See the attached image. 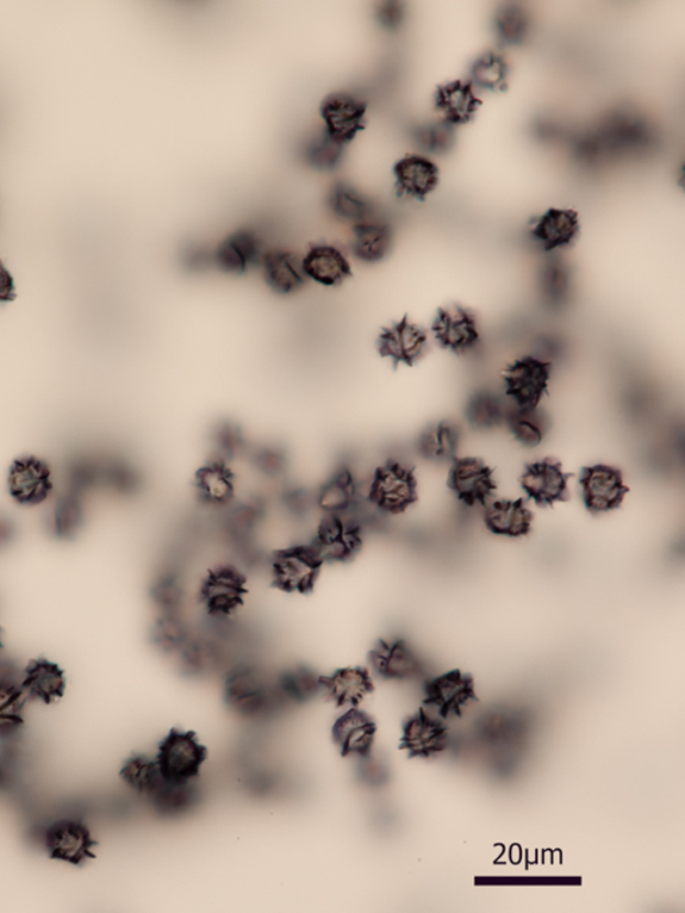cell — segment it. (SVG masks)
I'll return each mask as SVG.
<instances>
[{"instance_id": "1", "label": "cell", "mask_w": 685, "mask_h": 913, "mask_svg": "<svg viewBox=\"0 0 685 913\" xmlns=\"http://www.w3.org/2000/svg\"><path fill=\"white\" fill-rule=\"evenodd\" d=\"M226 694L232 710L246 718L264 717L282 700L278 686L253 669L233 671L227 681Z\"/></svg>"}, {"instance_id": "2", "label": "cell", "mask_w": 685, "mask_h": 913, "mask_svg": "<svg viewBox=\"0 0 685 913\" xmlns=\"http://www.w3.org/2000/svg\"><path fill=\"white\" fill-rule=\"evenodd\" d=\"M208 751L191 731L172 730L155 757L162 775L173 782H192L200 773Z\"/></svg>"}, {"instance_id": "3", "label": "cell", "mask_w": 685, "mask_h": 913, "mask_svg": "<svg viewBox=\"0 0 685 913\" xmlns=\"http://www.w3.org/2000/svg\"><path fill=\"white\" fill-rule=\"evenodd\" d=\"M551 365L533 357L517 359L503 372L504 388L514 406L537 407L551 381Z\"/></svg>"}, {"instance_id": "4", "label": "cell", "mask_w": 685, "mask_h": 913, "mask_svg": "<svg viewBox=\"0 0 685 913\" xmlns=\"http://www.w3.org/2000/svg\"><path fill=\"white\" fill-rule=\"evenodd\" d=\"M367 104L348 93H333L323 99L320 116L329 139L347 146L366 127Z\"/></svg>"}, {"instance_id": "5", "label": "cell", "mask_w": 685, "mask_h": 913, "mask_svg": "<svg viewBox=\"0 0 685 913\" xmlns=\"http://www.w3.org/2000/svg\"><path fill=\"white\" fill-rule=\"evenodd\" d=\"M371 499L383 511H404L416 499V482L413 474L401 464L384 465L373 476Z\"/></svg>"}, {"instance_id": "6", "label": "cell", "mask_w": 685, "mask_h": 913, "mask_svg": "<svg viewBox=\"0 0 685 913\" xmlns=\"http://www.w3.org/2000/svg\"><path fill=\"white\" fill-rule=\"evenodd\" d=\"M426 706L430 714L439 719L460 716L464 707L476 699L475 685L470 676L453 671L434 680L427 686Z\"/></svg>"}, {"instance_id": "7", "label": "cell", "mask_w": 685, "mask_h": 913, "mask_svg": "<svg viewBox=\"0 0 685 913\" xmlns=\"http://www.w3.org/2000/svg\"><path fill=\"white\" fill-rule=\"evenodd\" d=\"M581 490L585 504L594 512H607L620 504L627 493L619 470L596 465L584 470Z\"/></svg>"}, {"instance_id": "8", "label": "cell", "mask_w": 685, "mask_h": 913, "mask_svg": "<svg viewBox=\"0 0 685 913\" xmlns=\"http://www.w3.org/2000/svg\"><path fill=\"white\" fill-rule=\"evenodd\" d=\"M379 352L394 365H414L427 349V334L407 318L381 334Z\"/></svg>"}, {"instance_id": "9", "label": "cell", "mask_w": 685, "mask_h": 913, "mask_svg": "<svg viewBox=\"0 0 685 913\" xmlns=\"http://www.w3.org/2000/svg\"><path fill=\"white\" fill-rule=\"evenodd\" d=\"M450 487L466 504H483L493 494V474L476 458H460L453 465Z\"/></svg>"}, {"instance_id": "10", "label": "cell", "mask_w": 685, "mask_h": 913, "mask_svg": "<svg viewBox=\"0 0 685 913\" xmlns=\"http://www.w3.org/2000/svg\"><path fill=\"white\" fill-rule=\"evenodd\" d=\"M433 333L442 346L456 352L471 350L479 340L475 316L458 306L442 309L434 322Z\"/></svg>"}, {"instance_id": "11", "label": "cell", "mask_w": 685, "mask_h": 913, "mask_svg": "<svg viewBox=\"0 0 685 913\" xmlns=\"http://www.w3.org/2000/svg\"><path fill=\"white\" fill-rule=\"evenodd\" d=\"M447 747V730L441 719L422 710L404 726L402 748L411 757H432Z\"/></svg>"}, {"instance_id": "12", "label": "cell", "mask_w": 685, "mask_h": 913, "mask_svg": "<svg viewBox=\"0 0 685 913\" xmlns=\"http://www.w3.org/2000/svg\"><path fill=\"white\" fill-rule=\"evenodd\" d=\"M521 483L532 500L544 506L565 499L568 492V477L557 463L550 459L529 465Z\"/></svg>"}, {"instance_id": "13", "label": "cell", "mask_w": 685, "mask_h": 913, "mask_svg": "<svg viewBox=\"0 0 685 913\" xmlns=\"http://www.w3.org/2000/svg\"><path fill=\"white\" fill-rule=\"evenodd\" d=\"M263 246L251 231L235 232L217 247L215 263L222 272L241 275L252 265L261 263L264 257Z\"/></svg>"}, {"instance_id": "14", "label": "cell", "mask_w": 685, "mask_h": 913, "mask_svg": "<svg viewBox=\"0 0 685 913\" xmlns=\"http://www.w3.org/2000/svg\"><path fill=\"white\" fill-rule=\"evenodd\" d=\"M48 852L54 859L80 865L93 855V840L84 825L64 822L54 825L46 837Z\"/></svg>"}, {"instance_id": "15", "label": "cell", "mask_w": 685, "mask_h": 913, "mask_svg": "<svg viewBox=\"0 0 685 913\" xmlns=\"http://www.w3.org/2000/svg\"><path fill=\"white\" fill-rule=\"evenodd\" d=\"M301 265L305 276L328 287L339 285L351 276V265L345 254L328 244L311 247Z\"/></svg>"}, {"instance_id": "16", "label": "cell", "mask_w": 685, "mask_h": 913, "mask_svg": "<svg viewBox=\"0 0 685 913\" xmlns=\"http://www.w3.org/2000/svg\"><path fill=\"white\" fill-rule=\"evenodd\" d=\"M376 724L365 713L351 710L336 720L333 729L335 743L345 756H369L373 739H376Z\"/></svg>"}, {"instance_id": "17", "label": "cell", "mask_w": 685, "mask_h": 913, "mask_svg": "<svg viewBox=\"0 0 685 913\" xmlns=\"http://www.w3.org/2000/svg\"><path fill=\"white\" fill-rule=\"evenodd\" d=\"M358 546L357 526L336 514L323 525L313 551L319 561H345Z\"/></svg>"}, {"instance_id": "18", "label": "cell", "mask_w": 685, "mask_h": 913, "mask_svg": "<svg viewBox=\"0 0 685 913\" xmlns=\"http://www.w3.org/2000/svg\"><path fill=\"white\" fill-rule=\"evenodd\" d=\"M398 194L425 198L438 185V170L432 161L422 156H407L394 166Z\"/></svg>"}, {"instance_id": "19", "label": "cell", "mask_w": 685, "mask_h": 913, "mask_svg": "<svg viewBox=\"0 0 685 913\" xmlns=\"http://www.w3.org/2000/svg\"><path fill=\"white\" fill-rule=\"evenodd\" d=\"M319 563L313 550L286 551L275 563L276 579L280 586L290 591H305L313 586Z\"/></svg>"}, {"instance_id": "20", "label": "cell", "mask_w": 685, "mask_h": 913, "mask_svg": "<svg viewBox=\"0 0 685 913\" xmlns=\"http://www.w3.org/2000/svg\"><path fill=\"white\" fill-rule=\"evenodd\" d=\"M578 229L580 222L575 210L550 209L535 220L532 235L544 250L552 251L569 246L576 239Z\"/></svg>"}, {"instance_id": "21", "label": "cell", "mask_w": 685, "mask_h": 913, "mask_svg": "<svg viewBox=\"0 0 685 913\" xmlns=\"http://www.w3.org/2000/svg\"><path fill=\"white\" fill-rule=\"evenodd\" d=\"M371 662L378 674L390 680H410L420 675L421 662L402 641L382 642L372 651Z\"/></svg>"}, {"instance_id": "22", "label": "cell", "mask_w": 685, "mask_h": 913, "mask_svg": "<svg viewBox=\"0 0 685 913\" xmlns=\"http://www.w3.org/2000/svg\"><path fill=\"white\" fill-rule=\"evenodd\" d=\"M264 281L279 295H291L304 285L302 265L294 254L282 250H272L261 259Z\"/></svg>"}, {"instance_id": "23", "label": "cell", "mask_w": 685, "mask_h": 913, "mask_svg": "<svg viewBox=\"0 0 685 913\" xmlns=\"http://www.w3.org/2000/svg\"><path fill=\"white\" fill-rule=\"evenodd\" d=\"M10 488L15 499L24 504H36L45 500L52 489L46 465L36 459H22L11 470Z\"/></svg>"}, {"instance_id": "24", "label": "cell", "mask_w": 685, "mask_h": 913, "mask_svg": "<svg viewBox=\"0 0 685 913\" xmlns=\"http://www.w3.org/2000/svg\"><path fill=\"white\" fill-rule=\"evenodd\" d=\"M391 246L392 232L388 224L369 220L354 226L351 250L360 262H381L388 257Z\"/></svg>"}, {"instance_id": "25", "label": "cell", "mask_w": 685, "mask_h": 913, "mask_svg": "<svg viewBox=\"0 0 685 913\" xmlns=\"http://www.w3.org/2000/svg\"><path fill=\"white\" fill-rule=\"evenodd\" d=\"M486 524L504 536H522L531 530L532 514L522 501H493L486 508Z\"/></svg>"}, {"instance_id": "26", "label": "cell", "mask_w": 685, "mask_h": 913, "mask_svg": "<svg viewBox=\"0 0 685 913\" xmlns=\"http://www.w3.org/2000/svg\"><path fill=\"white\" fill-rule=\"evenodd\" d=\"M478 99L470 84L453 83L437 93L435 107L448 126H460L470 121L478 108Z\"/></svg>"}, {"instance_id": "27", "label": "cell", "mask_w": 685, "mask_h": 913, "mask_svg": "<svg viewBox=\"0 0 685 913\" xmlns=\"http://www.w3.org/2000/svg\"><path fill=\"white\" fill-rule=\"evenodd\" d=\"M241 598V577L230 569L217 570L203 588L205 605L214 613H229L240 605Z\"/></svg>"}, {"instance_id": "28", "label": "cell", "mask_w": 685, "mask_h": 913, "mask_svg": "<svg viewBox=\"0 0 685 913\" xmlns=\"http://www.w3.org/2000/svg\"><path fill=\"white\" fill-rule=\"evenodd\" d=\"M22 691L28 697L50 704V702L58 699L64 694V673L50 662L31 663L23 676Z\"/></svg>"}, {"instance_id": "29", "label": "cell", "mask_w": 685, "mask_h": 913, "mask_svg": "<svg viewBox=\"0 0 685 913\" xmlns=\"http://www.w3.org/2000/svg\"><path fill=\"white\" fill-rule=\"evenodd\" d=\"M323 688L336 704L357 705L372 691L369 674L360 669H347L323 680Z\"/></svg>"}, {"instance_id": "30", "label": "cell", "mask_w": 685, "mask_h": 913, "mask_svg": "<svg viewBox=\"0 0 685 913\" xmlns=\"http://www.w3.org/2000/svg\"><path fill=\"white\" fill-rule=\"evenodd\" d=\"M328 204L336 217L345 221H351L355 226L372 220L373 209L371 203L345 183L334 186L328 197Z\"/></svg>"}, {"instance_id": "31", "label": "cell", "mask_w": 685, "mask_h": 913, "mask_svg": "<svg viewBox=\"0 0 685 913\" xmlns=\"http://www.w3.org/2000/svg\"><path fill=\"white\" fill-rule=\"evenodd\" d=\"M510 431L525 446H537L546 433V420L537 407L514 406L507 412Z\"/></svg>"}, {"instance_id": "32", "label": "cell", "mask_w": 685, "mask_h": 913, "mask_svg": "<svg viewBox=\"0 0 685 913\" xmlns=\"http://www.w3.org/2000/svg\"><path fill=\"white\" fill-rule=\"evenodd\" d=\"M122 778L133 791L148 798H151L157 792L162 782L165 781L157 765V761L143 756L130 758L124 763Z\"/></svg>"}, {"instance_id": "33", "label": "cell", "mask_w": 685, "mask_h": 913, "mask_svg": "<svg viewBox=\"0 0 685 913\" xmlns=\"http://www.w3.org/2000/svg\"><path fill=\"white\" fill-rule=\"evenodd\" d=\"M178 652L182 669L191 675L209 674L220 666V650L207 639H189Z\"/></svg>"}, {"instance_id": "34", "label": "cell", "mask_w": 685, "mask_h": 913, "mask_svg": "<svg viewBox=\"0 0 685 913\" xmlns=\"http://www.w3.org/2000/svg\"><path fill=\"white\" fill-rule=\"evenodd\" d=\"M197 487L205 501L216 506L226 504L233 496V477L221 463L210 464L198 474Z\"/></svg>"}, {"instance_id": "35", "label": "cell", "mask_w": 685, "mask_h": 913, "mask_svg": "<svg viewBox=\"0 0 685 913\" xmlns=\"http://www.w3.org/2000/svg\"><path fill=\"white\" fill-rule=\"evenodd\" d=\"M459 446L458 428L452 424L430 427L420 439V450L432 461H447L454 458Z\"/></svg>"}, {"instance_id": "36", "label": "cell", "mask_w": 685, "mask_h": 913, "mask_svg": "<svg viewBox=\"0 0 685 913\" xmlns=\"http://www.w3.org/2000/svg\"><path fill=\"white\" fill-rule=\"evenodd\" d=\"M196 791L191 782H173L166 780L157 789V792L149 800L152 801L155 809L166 815H177L188 811L196 803Z\"/></svg>"}, {"instance_id": "37", "label": "cell", "mask_w": 685, "mask_h": 913, "mask_svg": "<svg viewBox=\"0 0 685 913\" xmlns=\"http://www.w3.org/2000/svg\"><path fill=\"white\" fill-rule=\"evenodd\" d=\"M278 692L282 699L303 704L315 697L323 688V680L307 669H294L282 676L278 683Z\"/></svg>"}, {"instance_id": "38", "label": "cell", "mask_w": 685, "mask_h": 913, "mask_svg": "<svg viewBox=\"0 0 685 913\" xmlns=\"http://www.w3.org/2000/svg\"><path fill=\"white\" fill-rule=\"evenodd\" d=\"M355 499V482L348 471L342 470L320 489L317 501L327 513L333 515L348 511Z\"/></svg>"}, {"instance_id": "39", "label": "cell", "mask_w": 685, "mask_h": 913, "mask_svg": "<svg viewBox=\"0 0 685 913\" xmlns=\"http://www.w3.org/2000/svg\"><path fill=\"white\" fill-rule=\"evenodd\" d=\"M507 412L508 410L496 395L482 391L471 396L469 406H467V420L476 428L489 431L502 424L507 419Z\"/></svg>"}, {"instance_id": "40", "label": "cell", "mask_w": 685, "mask_h": 913, "mask_svg": "<svg viewBox=\"0 0 685 913\" xmlns=\"http://www.w3.org/2000/svg\"><path fill=\"white\" fill-rule=\"evenodd\" d=\"M155 645L165 652H178L189 641L188 627L177 612L162 613L153 629Z\"/></svg>"}, {"instance_id": "41", "label": "cell", "mask_w": 685, "mask_h": 913, "mask_svg": "<svg viewBox=\"0 0 685 913\" xmlns=\"http://www.w3.org/2000/svg\"><path fill=\"white\" fill-rule=\"evenodd\" d=\"M26 698L22 687L0 682V736L9 735L22 724Z\"/></svg>"}, {"instance_id": "42", "label": "cell", "mask_w": 685, "mask_h": 913, "mask_svg": "<svg viewBox=\"0 0 685 913\" xmlns=\"http://www.w3.org/2000/svg\"><path fill=\"white\" fill-rule=\"evenodd\" d=\"M471 79L483 90L502 89L508 79V65L500 55L488 53L471 67Z\"/></svg>"}, {"instance_id": "43", "label": "cell", "mask_w": 685, "mask_h": 913, "mask_svg": "<svg viewBox=\"0 0 685 913\" xmlns=\"http://www.w3.org/2000/svg\"><path fill=\"white\" fill-rule=\"evenodd\" d=\"M345 146L338 144L324 133L307 149V160L311 166L319 171H334L339 166Z\"/></svg>"}, {"instance_id": "44", "label": "cell", "mask_w": 685, "mask_h": 913, "mask_svg": "<svg viewBox=\"0 0 685 913\" xmlns=\"http://www.w3.org/2000/svg\"><path fill=\"white\" fill-rule=\"evenodd\" d=\"M83 519V506L77 494L67 496L55 509L54 525L59 535H68L77 530Z\"/></svg>"}, {"instance_id": "45", "label": "cell", "mask_w": 685, "mask_h": 913, "mask_svg": "<svg viewBox=\"0 0 685 913\" xmlns=\"http://www.w3.org/2000/svg\"><path fill=\"white\" fill-rule=\"evenodd\" d=\"M154 599L162 613L177 612L183 600L182 587L173 577H162L154 588Z\"/></svg>"}, {"instance_id": "46", "label": "cell", "mask_w": 685, "mask_h": 913, "mask_svg": "<svg viewBox=\"0 0 685 913\" xmlns=\"http://www.w3.org/2000/svg\"><path fill=\"white\" fill-rule=\"evenodd\" d=\"M217 453L221 458H229L238 455L244 447V439L238 427L232 424H224L215 434Z\"/></svg>"}, {"instance_id": "47", "label": "cell", "mask_w": 685, "mask_h": 913, "mask_svg": "<svg viewBox=\"0 0 685 913\" xmlns=\"http://www.w3.org/2000/svg\"><path fill=\"white\" fill-rule=\"evenodd\" d=\"M253 463L260 471L271 477L282 475L285 469V456L275 447H261L254 452Z\"/></svg>"}, {"instance_id": "48", "label": "cell", "mask_w": 685, "mask_h": 913, "mask_svg": "<svg viewBox=\"0 0 685 913\" xmlns=\"http://www.w3.org/2000/svg\"><path fill=\"white\" fill-rule=\"evenodd\" d=\"M500 30L503 39L514 42L521 39L525 31L524 15L519 10H507L500 20Z\"/></svg>"}, {"instance_id": "49", "label": "cell", "mask_w": 685, "mask_h": 913, "mask_svg": "<svg viewBox=\"0 0 685 913\" xmlns=\"http://www.w3.org/2000/svg\"><path fill=\"white\" fill-rule=\"evenodd\" d=\"M14 296V282L11 273L0 263V303L9 302Z\"/></svg>"}]
</instances>
